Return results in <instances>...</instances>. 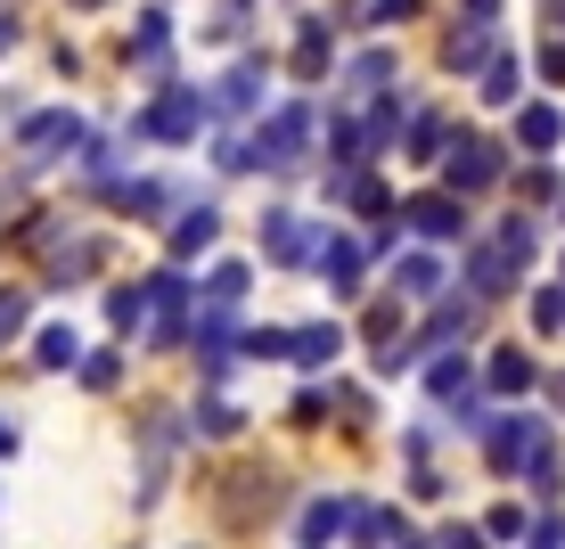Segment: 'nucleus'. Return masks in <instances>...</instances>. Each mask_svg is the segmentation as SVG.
I'll use <instances>...</instances> for the list:
<instances>
[{"label": "nucleus", "mask_w": 565, "mask_h": 549, "mask_svg": "<svg viewBox=\"0 0 565 549\" xmlns=\"http://www.w3.org/2000/svg\"><path fill=\"white\" fill-rule=\"evenodd\" d=\"M492 386H500V394H509V386H533V361H524V352H500V369H492Z\"/></svg>", "instance_id": "f257e3e1"}, {"label": "nucleus", "mask_w": 565, "mask_h": 549, "mask_svg": "<svg viewBox=\"0 0 565 549\" xmlns=\"http://www.w3.org/2000/svg\"><path fill=\"white\" fill-rule=\"evenodd\" d=\"M42 361H50V369L74 361V328H50V337H42Z\"/></svg>", "instance_id": "f03ea898"}, {"label": "nucleus", "mask_w": 565, "mask_h": 549, "mask_svg": "<svg viewBox=\"0 0 565 549\" xmlns=\"http://www.w3.org/2000/svg\"><path fill=\"white\" fill-rule=\"evenodd\" d=\"M17 312H25V304H17V296H0V337H17Z\"/></svg>", "instance_id": "7ed1b4c3"}]
</instances>
